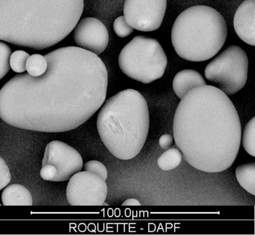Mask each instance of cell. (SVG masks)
Returning <instances> with one entry per match:
<instances>
[{
  "label": "cell",
  "instance_id": "cell-16",
  "mask_svg": "<svg viewBox=\"0 0 255 235\" xmlns=\"http://www.w3.org/2000/svg\"><path fill=\"white\" fill-rule=\"evenodd\" d=\"M182 159L181 151L178 148H170L157 159V165L162 171H170L177 168Z\"/></svg>",
  "mask_w": 255,
  "mask_h": 235
},
{
  "label": "cell",
  "instance_id": "cell-2",
  "mask_svg": "<svg viewBox=\"0 0 255 235\" xmlns=\"http://www.w3.org/2000/svg\"><path fill=\"white\" fill-rule=\"evenodd\" d=\"M173 132L187 163L211 173L232 166L242 138L240 118L234 104L218 88L207 85L193 88L181 99Z\"/></svg>",
  "mask_w": 255,
  "mask_h": 235
},
{
  "label": "cell",
  "instance_id": "cell-5",
  "mask_svg": "<svg viewBox=\"0 0 255 235\" xmlns=\"http://www.w3.org/2000/svg\"><path fill=\"white\" fill-rule=\"evenodd\" d=\"M227 23L216 9L196 5L183 11L171 30V42L184 60L200 62L214 57L224 46Z\"/></svg>",
  "mask_w": 255,
  "mask_h": 235
},
{
  "label": "cell",
  "instance_id": "cell-23",
  "mask_svg": "<svg viewBox=\"0 0 255 235\" xmlns=\"http://www.w3.org/2000/svg\"><path fill=\"white\" fill-rule=\"evenodd\" d=\"M10 181V169L5 161L0 157V191L7 186Z\"/></svg>",
  "mask_w": 255,
  "mask_h": 235
},
{
  "label": "cell",
  "instance_id": "cell-13",
  "mask_svg": "<svg viewBox=\"0 0 255 235\" xmlns=\"http://www.w3.org/2000/svg\"><path fill=\"white\" fill-rule=\"evenodd\" d=\"M206 85V82L199 72L192 69H185L178 72L173 80V90L182 99L193 88Z\"/></svg>",
  "mask_w": 255,
  "mask_h": 235
},
{
  "label": "cell",
  "instance_id": "cell-12",
  "mask_svg": "<svg viewBox=\"0 0 255 235\" xmlns=\"http://www.w3.org/2000/svg\"><path fill=\"white\" fill-rule=\"evenodd\" d=\"M255 0H245L239 6L234 19L236 32L243 41L254 46Z\"/></svg>",
  "mask_w": 255,
  "mask_h": 235
},
{
  "label": "cell",
  "instance_id": "cell-14",
  "mask_svg": "<svg viewBox=\"0 0 255 235\" xmlns=\"http://www.w3.org/2000/svg\"><path fill=\"white\" fill-rule=\"evenodd\" d=\"M4 206H31L33 198L30 192L19 184H11L4 187L1 194Z\"/></svg>",
  "mask_w": 255,
  "mask_h": 235
},
{
  "label": "cell",
  "instance_id": "cell-22",
  "mask_svg": "<svg viewBox=\"0 0 255 235\" xmlns=\"http://www.w3.org/2000/svg\"><path fill=\"white\" fill-rule=\"evenodd\" d=\"M85 171H89L101 176L103 179L107 181L108 171L105 165L98 160H90L85 164Z\"/></svg>",
  "mask_w": 255,
  "mask_h": 235
},
{
  "label": "cell",
  "instance_id": "cell-10",
  "mask_svg": "<svg viewBox=\"0 0 255 235\" xmlns=\"http://www.w3.org/2000/svg\"><path fill=\"white\" fill-rule=\"evenodd\" d=\"M47 164L53 165L57 170L53 182H64L81 171L83 160L73 147L62 141H53L47 144L45 150L42 165Z\"/></svg>",
  "mask_w": 255,
  "mask_h": 235
},
{
  "label": "cell",
  "instance_id": "cell-17",
  "mask_svg": "<svg viewBox=\"0 0 255 235\" xmlns=\"http://www.w3.org/2000/svg\"><path fill=\"white\" fill-rule=\"evenodd\" d=\"M46 58L41 55L35 54L30 56L26 62V71L28 74L33 77L42 76L47 69Z\"/></svg>",
  "mask_w": 255,
  "mask_h": 235
},
{
  "label": "cell",
  "instance_id": "cell-24",
  "mask_svg": "<svg viewBox=\"0 0 255 235\" xmlns=\"http://www.w3.org/2000/svg\"><path fill=\"white\" fill-rule=\"evenodd\" d=\"M57 170L53 165L47 164L43 166L40 171V175L42 179L47 181H52L55 178Z\"/></svg>",
  "mask_w": 255,
  "mask_h": 235
},
{
  "label": "cell",
  "instance_id": "cell-18",
  "mask_svg": "<svg viewBox=\"0 0 255 235\" xmlns=\"http://www.w3.org/2000/svg\"><path fill=\"white\" fill-rule=\"evenodd\" d=\"M244 148L248 154L255 156V118L248 122L243 134Z\"/></svg>",
  "mask_w": 255,
  "mask_h": 235
},
{
  "label": "cell",
  "instance_id": "cell-21",
  "mask_svg": "<svg viewBox=\"0 0 255 235\" xmlns=\"http://www.w3.org/2000/svg\"><path fill=\"white\" fill-rule=\"evenodd\" d=\"M114 29L115 33L121 38L128 37L134 31V28L126 22L124 16H120L115 20Z\"/></svg>",
  "mask_w": 255,
  "mask_h": 235
},
{
  "label": "cell",
  "instance_id": "cell-26",
  "mask_svg": "<svg viewBox=\"0 0 255 235\" xmlns=\"http://www.w3.org/2000/svg\"><path fill=\"white\" fill-rule=\"evenodd\" d=\"M124 206H139L141 205V203L138 202L136 199H128L123 203Z\"/></svg>",
  "mask_w": 255,
  "mask_h": 235
},
{
  "label": "cell",
  "instance_id": "cell-1",
  "mask_svg": "<svg viewBox=\"0 0 255 235\" xmlns=\"http://www.w3.org/2000/svg\"><path fill=\"white\" fill-rule=\"evenodd\" d=\"M44 57L48 65L42 76L18 74L0 90V118L37 132L75 129L105 103L107 67L98 55L81 47H62Z\"/></svg>",
  "mask_w": 255,
  "mask_h": 235
},
{
  "label": "cell",
  "instance_id": "cell-11",
  "mask_svg": "<svg viewBox=\"0 0 255 235\" xmlns=\"http://www.w3.org/2000/svg\"><path fill=\"white\" fill-rule=\"evenodd\" d=\"M74 31V39L81 48L101 55L109 43L107 27L96 18L85 17L78 22Z\"/></svg>",
  "mask_w": 255,
  "mask_h": 235
},
{
  "label": "cell",
  "instance_id": "cell-15",
  "mask_svg": "<svg viewBox=\"0 0 255 235\" xmlns=\"http://www.w3.org/2000/svg\"><path fill=\"white\" fill-rule=\"evenodd\" d=\"M236 176L239 184L248 193L255 195V163L241 165L237 168Z\"/></svg>",
  "mask_w": 255,
  "mask_h": 235
},
{
  "label": "cell",
  "instance_id": "cell-20",
  "mask_svg": "<svg viewBox=\"0 0 255 235\" xmlns=\"http://www.w3.org/2000/svg\"><path fill=\"white\" fill-rule=\"evenodd\" d=\"M12 50L5 43L0 41V80L10 69V58Z\"/></svg>",
  "mask_w": 255,
  "mask_h": 235
},
{
  "label": "cell",
  "instance_id": "cell-9",
  "mask_svg": "<svg viewBox=\"0 0 255 235\" xmlns=\"http://www.w3.org/2000/svg\"><path fill=\"white\" fill-rule=\"evenodd\" d=\"M166 7L167 0H126L124 16L132 28L153 31L161 26Z\"/></svg>",
  "mask_w": 255,
  "mask_h": 235
},
{
  "label": "cell",
  "instance_id": "cell-25",
  "mask_svg": "<svg viewBox=\"0 0 255 235\" xmlns=\"http://www.w3.org/2000/svg\"><path fill=\"white\" fill-rule=\"evenodd\" d=\"M173 142V137L170 134L162 135L159 140V144L162 148L167 149L171 146Z\"/></svg>",
  "mask_w": 255,
  "mask_h": 235
},
{
  "label": "cell",
  "instance_id": "cell-19",
  "mask_svg": "<svg viewBox=\"0 0 255 235\" xmlns=\"http://www.w3.org/2000/svg\"><path fill=\"white\" fill-rule=\"evenodd\" d=\"M30 55L26 52L21 50L13 52L10 58V66L17 73H22L26 71V62Z\"/></svg>",
  "mask_w": 255,
  "mask_h": 235
},
{
  "label": "cell",
  "instance_id": "cell-8",
  "mask_svg": "<svg viewBox=\"0 0 255 235\" xmlns=\"http://www.w3.org/2000/svg\"><path fill=\"white\" fill-rule=\"evenodd\" d=\"M107 195L106 180L87 171L74 174L67 187V199L72 206L108 205Z\"/></svg>",
  "mask_w": 255,
  "mask_h": 235
},
{
  "label": "cell",
  "instance_id": "cell-27",
  "mask_svg": "<svg viewBox=\"0 0 255 235\" xmlns=\"http://www.w3.org/2000/svg\"><path fill=\"white\" fill-rule=\"evenodd\" d=\"M1 204H0V206H1Z\"/></svg>",
  "mask_w": 255,
  "mask_h": 235
},
{
  "label": "cell",
  "instance_id": "cell-7",
  "mask_svg": "<svg viewBox=\"0 0 255 235\" xmlns=\"http://www.w3.org/2000/svg\"><path fill=\"white\" fill-rule=\"evenodd\" d=\"M248 63L247 53L241 47L229 46L207 65L205 78L215 83L227 96H233L247 82Z\"/></svg>",
  "mask_w": 255,
  "mask_h": 235
},
{
  "label": "cell",
  "instance_id": "cell-6",
  "mask_svg": "<svg viewBox=\"0 0 255 235\" xmlns=\"http://www.w3.org/2000/svg\"><path fill=\"white\" fill-rule=\"evenodd\" d=\"M119 65L125 75L143 84L162 78L168 59L155 38L139 35L128 43L119 56Z\"/></svg>",
  "mask_w": 255,
  "mask_h": 235
},
{
  "label": "cell",
  "instance_id": "cell-4",
  "mask_svg": "<svg viewBox=\"0 0 255 235\" xmlns=\"http://www.w3.org/2000/svg\"><path fill=\"white\" fill-rule=\"evenodd\" d=\"M147 102L139 92L124 90L104 104L97 119L101 139L117 159L130 160L140 152L147 138Z\"/></svg>",
  "mask_w": 255,
  "mask_h": 235
},
{
  "label": "cell",
  "instance_id": "cell-3",
  "mask_svg": "<svg viewBox=\"0 0 255 235\" xmlns=\"http://www.w3.org/2000/svg\"><path fill=\"white\" fill-rule=\"evenodd\" d=\"M84 0H0V40L42 50L69 35Z\"/></svg>",
  "mask_w": 255,
  "mask_h": 235
}]
</instances>
